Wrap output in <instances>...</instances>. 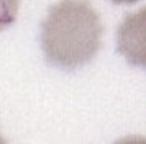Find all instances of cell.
I'll return each mask as SVG.
<instances>
[{
    "instance_id": "4",
    "label": "cell",
    "mask_w": 146,
    "mask_h": 144,
    "mask_svg": "<svg viewBox=\"0 0 146 144\" xmlns=\"http://www.w3.org/2000/svg\"><path fill=\"white\" fill-rule=\"evenodd\" d=\"M113 3H135L138 0H112Z\"/></svg>"
},
{
    "instance_id": "3",
    "label": "cell",
    "mask_w": 146,
    "mask_h": 144,
    "mask_svg": "<svg viewBox=\"0 0 146 144\" xmlns=\"http://www.w3.org/2000/svg\"><path fill=\"white\" fill-rule=\"evenodd\" d=\"M20 0H0V31L5 30L17 20Z\"/></svg>"
},
{
    "instance_id": "1",
    "label": "cell",
    "mask_w": 146,
    "mask_h": 144,
    "mask_svg": "<svg viewBox=\"0 0 146 144\" xmlns=\"http://www.w3.org/2000/svg\"><path fill=\"white\" fill-rule=\"evenodd\" d=\"M104 26L89 0H61L41 21V49L51 65L74 71L100 49Z\"/></svg>"
},
{
    "instance_id": "2",
    "label": "cell",
    "mask_w": 146,
    "mask_h": 144,
    "mask_svg": "<svg viewBox=\"0 0 146 144\" xmlns=\"http://www.w3.org/2000/svg\"><path fill=\"white\" fill-rule=\"evenodd\" d=\"M117 49L128 64L146 69V7L123 18L117 31Z\"/></svg>"
}]
</instances>
